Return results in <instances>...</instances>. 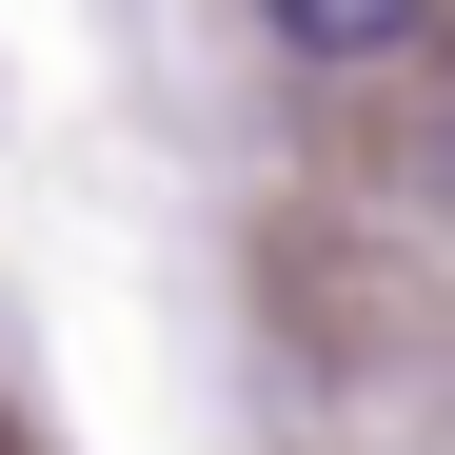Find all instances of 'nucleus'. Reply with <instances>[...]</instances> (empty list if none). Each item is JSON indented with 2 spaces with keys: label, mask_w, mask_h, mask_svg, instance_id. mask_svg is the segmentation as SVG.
<instances>
[{
  "label": "nucleus",
  "mask_w": 455,
  "mask_h": 455,
  "mask_svg": "<svg viewBox=\"0 0 455 455\" xmlns=\"http://www.w3.org/2000/svg\"><path fill=\"white\" fill-rule=\"evenodd\" d=\"M258 20H277L297 60H396V40L435 20V0H258Z\"/></svg>",
  "instance_id": "obj_1"
}]
</instances>
